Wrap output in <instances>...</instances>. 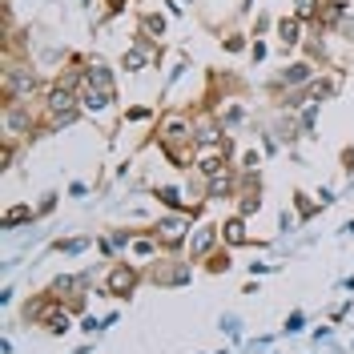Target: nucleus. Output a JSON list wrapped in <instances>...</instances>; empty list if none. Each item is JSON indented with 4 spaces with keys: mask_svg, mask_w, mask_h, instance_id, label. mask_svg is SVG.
<instances>
[{
    "mask_svg": "<svg viewBox=\"0 0 354 354\" xmlns=\"http://www.w3.org/2000/svg\"><path fill=\"white\" fill-rule=\"evenodd\" d=\"M77 101H81V97H77L68 85H57L53 93H48V113H53V121H57V125H68L73 113H77Z\"/></svg>",
    "mask_w": 354,
    "mask_h": 354,
    "instance_id": "1",
    "label": "nucleus"
},
{
    "mask_svg": "<svg viewBox=\"0 0 354 354\" xmlns=\"http://www.w3.org/2000/svg\"><path fill=\"white\" fill-rule=\"evenodd\" d=\"M198 169L209 174V177L225 174V149H221V145H205V149L198 153Z\"/></svg>",
    "mask_w": 354,
    "mask_h": 354,
    "instance_id": "2",
    "label": "nucleus"
},
{
    "mask_svg": "<svg viewBox=\"0 0 354 354\" xmlns=\"http://www.w3.org/2000/svg\"><path fill=\"white\" fill-rule=\"evenodd\" d=\"M185 230H189V218H181V214H177V218H165L161 225H157V234H161L165 242H177V238H185Z\"/></svg>",
    "mask_w": 354,
    "mask_h": 354,
    "instance_id": "3",
    "label": "nucleus"
},
{
    "mask_svg": "<svg viewBox=\"0 0 354 354\" xmlns=\"http://www.w3.org/2000/svg\"><path fill=\"white\" fill-rule=\"evenodd\" d=\"M109 101H113V93H105V88H97V85L81 88V105H85V109H105Z\"/></svg>",
    "mask_w": 354,
    "mask_h": 354,
    "instance_id": "4",
    "label": "nucleus"
},
{
    "mask_svg": "<svg viewBox=\"0 0 354 354\" xmlns=\"http://www.w3.org/2000/svg\"><path fill=\"white\" fill-rule=\"evenodd\" d=\"M109 290H113V294H129V290H133V270H113Z\"/></svg>",
    "mask_w": 354,
    "mask_h": 354,
    "instance_id": "5",
    "label": "nucleus"
},
{
    "mask_svg": "<svg viewBox=\"0 0 354 354\" xmlns=\"http://www.w3.org/2000/svg\"><path fill=\"white\" fill-rule=\"evenodd\" d=\"M278 37H282V44H298V37H302V21H282L278 24Z\"/></svg>",
    "mask_w": 354,
    "mask_h": 354,
    "instance_id": "6",
    "label": "nucleus"
},
{
    "mask_svg": "<svg viewBox=\"0 0 354 354\" xmlns=\"http://www.w3.org/2000/svg\"><path fill=\"white\" fill-rule=\"evenodd\" d=\"M88 85H97V88H105V93H113L109 68H105V65H93V68H88Z\"/></svg>",
    "mask_w": 354,
    "mask_h": 354,
    "instance_id": "7",
    "label": "nucleus"
},
{
    "mask_svg": "<svg viewBox=\"0 0 354 354\" xmlns=\"http://www.w3.org/2000/svg\"><path fill=\"white\" fill-rule=\"evenodd\" d=\"M225 242H230V245H242V242H245V225H242V218L225 221Z\"/></svg>",
    "mask_w": 354,
    "mask_h": 354,
    "instance_id": "8",
    "label": "nucleus"
},
{
    "mask_svg": "<svg viewBox=\"0 0 354 354\" xmlns=\"http://www.w3.org/2000/svg\"><path fill=\"white\" fill-rule=\"evenodd\" d=\"M149 65V53H145V48H129V53H125V68H129V73H137V68H145Z\"/></svg>",
    "mask_w": 354,
    "mask_h": 354,
    "instance_id": "9",
    "label": "nucleus"
},
{
    "mask_svg": "<svg viewBox=\"0 0 354 354\" xmlns=\"http://www.w3.org/2000/svg\"><path fill=\"white\" fill-rule=\"evenodd\" d=\"M306 77H310L306 65H294V68H286V73H282V81H286V85H298V81H306Z\"/></svg>",
    "mask_w": 354,
    "mask_h": 354,
    "instance_id": "10",
    "label": "nucleus"
},
{
    "mask_svg": "<svg viewBox=\"0 0 354 354\" xmlns=\"http://www.w3.org/2000/svg\"><path fill=\"white\" fill-rule=\"evenodd\" d=\"M221 194H230V177L218 174L214 181H209V198H221Z\"/></svg>",
    "mask_w": 354,
    "mask_h": 354,
    "instance_id": "11",
    "label": "nucleus"
},
{
    "mask_svg": "<svg viewBox=\"0 0 354 354\" xmlns=\"http://www.w3.org/2000/svg\"><path fill=\"white\" fill-rule=\"evenodd\" d=\"M209 245H214V230H201L198 238H194V254H205Z\"/></svg>",
    "mask_w": 354,
    "mask_h": 354,
    "instance_id": "12",
    "label": "nucleus"
},
{
    "mask_svg": "<svg viewBox=\"0 0 354 354\" xmlns=\"http://www.w3.org/2000/svg\"><path fill=\"white\" fill-rule=\"evenodd\" d=\"M48 330H53V334H65L68 330V318H65V314H48Z\"/></svg>",
    "mask_w": 354,
    "mask_h": 354,
    "instance_id": "13",
    "label": "nucleus"
},
{
    "mask_svg": "<svg viewBox=\"0 0 354 354\" xmlns=\"http://www.w3.org/2000/svg\"><path fill=\"white\" fill-rule=\"evenodd\" d=\"M145 32H165V21L161 17H145Z\"/></svg>",
    "mask_w": 354,
    "mask_h": 354,
    "instance_id": "14",
    "label": "nucleus"
},
{
    "mask_svg": "<svg viewBox=\"0 0 354 354\" xmlns=\"http://www.w3.org/2000/svg\"><path fill=\"white\" fill-rule=\"evenodd\" d=\"M24 218H28V209L17 205V209H8V218H4V221H8V225H17V221H24Z\"/></svg>",
    "mask_w": 354,
    "mask_h": 354,
    "instance_id": "15",
    "label": "nucleus"
},
{
    "mask_svg": "<svg viewBox=\"0 0 354 354\" xmlns=\"http://www.w3.org/2000/svg\"><path fill=\"white\" fill-rule=\"evenodd\" d=\"M314 8H318V4H314V0H298V17H310V12H314Z\"/></svg>",
    "mask_w": 354,
    "mask_h": 354,
    "instance_id": "16",
    "label": "nucleus"
},
{
    "mask_svg": "<svg viewBox=\"0 0 354 354\" xmlns=\"http://www.w3.org/2000/svg\"><path fill=\"white\" fill-rule=\"evenodd\" d=\"M161 198L169 201V205H181V194H177V189H161Z\"/></svg>",
    "mask_w": 354,
    "mask_h": 354,
    "instance_id": "17",
    "label": "nucleus"
},
{
    "mask_svg": "<svg viewBox=\"0 0 354 354\" xmlns=\"http://www.w3.org/2000/svg\"><path fill=\"white\" fill-rule=\"evenodd\" d=\"M109 4H125V0H109Z\"/></svg>",
    "mask_w": 354,
    "mask_h": 354,
    "instance_id": "18",
    "label": "nucleus"
}]
</instances>
